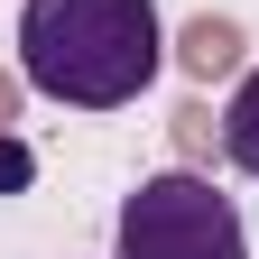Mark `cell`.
Listing matches in <instances>:
<instances>
[{
  "mask_svg": "<svg viewBox=\"0 0 259 259\" xmlns=\"http://www.w3.org/2000/svg\"><path fill=\"white\" fill-rule=\"evenodd\" d=\"M111 259H250V232L232 194H213V176L167 167V176H139V194L120 204Z\"/></svg>",
  "mask_w": 259,
  "mask_h": 259,
  "instance_id": "7a4b0ae2",
  "label": "cell"
},
{
  "mask_svg": "<svg viewBox=\"0 0 259 259\" xmlns=\"http://www.w3.org/2000/svg\"><path fill=\"white\" fill-rule=\"evenodd\" d=\"M0 185H28V148H10V139H0Z\"/></svg>",
  "mask_w": 259,
  "mask_h": 259,
  "instance_id": "277c9868",
  "label": "cell"
},
{
  "mask_svg": "<svg viewBox=\"0 0 259 259\" xmlns=\"http://www.w3.org/2000/svg\"><path fill=\"white\" fill-rule=\"evenodd\" d=\"M222 148H232V167L259 176V65L232 83V111H222Z\"/></svg>",
  "mask_w": 259,
  "mask_h": 259,
  "instance_id": "3957f363",
  "label": "cell"
},
{
  "mask_svg": "<svg viewBox=\"0 0 259 259\" xmlns=\"http://www.w3.org/2000/svg\"><path fill=\"white\" fill-rule=\"evenodd\" d=\"M167 65L157 0H19V74L65 111H120Z\"/></svg>",
  "mask_w": 259,
  "mask_h": 259,
  "instance_id": "6da1fadb",
  "label": "cell"
}]
</instances>
